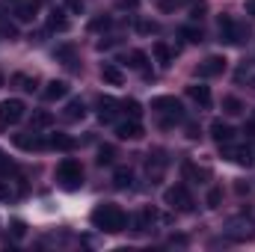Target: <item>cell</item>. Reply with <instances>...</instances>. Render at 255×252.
<instances>
[{
  "instance_id": "obj_1",
  "label": "cell",
  "mask_w": 255,
  "mask_h": 252,
  "mask_svg": "<svg viewBox=\"0 0 255 252\" xmlns=\"http://www.w3.org/2000/svg\"><path fill=\"white\" fill-rule=\"evenodd\" d=\"M92 226L101 229V232H107V235H119V232H125V226H128V214L119 205L104 202V205H98L92 211Z\"/></svg>"
},
{
  "instance_id": "obj_2",
  "label": "cell",
  "mask_w": 255,
  "mask_h": 252,
  "mask_svg": "<svg viewBox=\"0 0 255 252\" xmlns=\"http://www.w3.org/2000/svg\"><path fill=\"white\" fill-rule=\"evenodd\" d=\"M220 39L226 42V45H244L247 39H250V24H241V21H235V18H229V15H220Z\"/></svg>"
},
{
  "instance_id": "obj_3",
  "label": "cell",
  "mask_w": 255,
  "mask_h": 252,
  "mask_svg": "<svg viewBox=\"0 0 255 252\" xmlns=\"http://www.w3.org/2000/svg\"><path fill=\"white\" fill-rule=\"evenodd\" d=\"M151 110L163 113V119H160V125L163 127H172L175 122L184 119V107H181V101L172 98V95H160V98H154V101H151Z\"/></svg>"
},
{
  "instance_id": "obj_4",
  "label": "cell",
  "mask_w": 255,
  "mask_h": 252,
  "mask_svg": "<svg viewBox=\"0 0 255 252\" xmlns=\"http://www.w3.org/2000/svg\"><path fill=\"white\" fill-rule=\"evenodd\" d=\"M57 181H60L63 190H80V184H83V166L74 157H65L63 163L57 166Z\"/></svg>"
},
{
  "instance_id": "obj_5",
  "label": "cell",
  "mask_w": 255,
  "mask_h": 252,
  "mask_svg": "<svg viewBox=\"0 0 255 252\" xmlns=\"http://www.w3.org/2000/svg\"><path fill=\"white\" fill-rule=\"evenodd\" d=\"M223 235H226L229 241H235V244H241V241H250V238L255 235V223L250 220V217H232V220L226 223Z\"/></svg>"
},
{
  "instance_id": "obj_6",
  "label": "cell",
  "mask_w": 255,
  "mask_h": 252,
  "mask_svg": "<svg viewBox=\"0 0 255 252\" xmlns=\"http://www.w3.org/2000/svg\"><path fill=\"white\" fill-rule=\"evenodd\" d=\"M24 101L21 98H6L0 101V130H6L9 125H18L24 119Z\"/></svg>"
},
{
  "instance_id": "obj_7",
  "label": "cell",
  "mask_w": 255,
  "mask_h": 252,
  "mask_svg": "<svg viewBox=\"0 0 255 252\" xmlns=\"http://www.w3.org/2000/svg\"><path fill=\"white\" fill-rule=\"evenodd\" d=\"M220 154L226 157V160H232V163H238V166H253L255 163V151L250 145H232V142H220Z\"/></svg>"
},
{
  "instance_id": "obj_8",
  "label": "cell",
  "mask_w": 255,
  "mask_h": 252,
  "mask_svg": "<svg viewBox=\"0 0 255 252\" xmlns=\"http://www.w3.org/2000/svg\"><path fill=\"white\" fill-rule=\"evenodd\" d=\"M163 205H169L172 211H193V196L187 193L184 184H175V187H166L163 190Z\"/></svg>"
},
{
  "instance_id": "obj_9",
  "label": "cell",
  "mask_w": 255,
  "mask_h": 252,
  "mask_svg": "<svg viewBox=\"0 0 255 252\" xmlns=\"http://www.w3.org/2000/svg\"><path fill=\"white\" fill-rule=\"evenodd\" d=\"M166 166H169V157H166L163 151H151V154H148V160H145V175L151 178V184L163 178Z\"/></svg>"
},
{
  "instance_id": "obj_10",
  "label": "cell",
  "mask_w": 255,
  "mask_h": 252,
  "mask_svg": "<svg viewBox=\"0 0 255 252\" xmlns=\"http://www.w3.org/2000/svg\"><path fill=\"white\" fill-rule=\"evenodd\" d=\"M226 71V57H208V60H202L199 68H196V74L199 77H217V74H223Z\"/></svg>"
},
{
  "instance_id": "obj_11",
  "label": "cell",
  "mask_w": 255,
  "mask_h": 252,
  "mask_svg": "<svg viewBox=\"0 0 255 252\" xmlns=\"http://www.w3.org/2000/svg\"><path fill=\"white\" fill-rule=\"evenodd\" d=\"M12 142L24 151H39V148H48V139H39L36 133H15Z\"/></svg>"
},
{
  "instance_id": "obj_12",
  "label": "cell",
  "mask_w": 255,
  "mask_h": 252,
  "mask_svg": "<svg viewBox=\"0 0 255 252\" xmlns=\"http://www.w3.org/2000/svg\"><path fill=\"white\" fill-rule=\"evenodd\" d=\"M187 95H190L202 110H211V104H214V101H211V89L202 86V83H190V86H187Z\"/></svg>"
},
{
  "instance_id": "obj_13",
  "label": "cell",
  "mask_w": 255,
  "mask_h": 252,
  "mask_svg": "<svg viewBox=\"0 0 255 252\" xmlns=\"http://www.w3.org/2000/svg\"><path fill=\"white\" fill-rule=\"evenodd\" d=\"M211 136L217 142H232L235 139V127L229 125V122H223V119H214L211 122Z\"/></svg>"
},
{
  "instance_id": "obj_14",
  "label": "cell",
  "mask_w": 255,
  "mask_h": 252,
  "mask_svg": "<svg viewBox=\"0 0 255 252\" xmlns=\"http://www.w3.org/2000/svg\"><path fill=\"white\" fill-rule=\"evenodd\" d=\"M145 130H142V125H139V119H128V122H122V125L116 127V136L119 139H139Z\"/></svg>"
},
{
  "instance_id": "obj_15",
  "label": "cell",
  "mask_w": 255,
  "mask_h": 252,
  "mask_svg": "<svg viewBox=\"0 0 255 252\" xmlns=\"http://www.w3.org/2000/svg\"><path fill=\"white\" fill-rule=\"evenodd\" d=\"M101 80L104 83H110V86H122L125 83V74H122V68L113 63H104L101 65Z\"/></svg>"
},
{
  "instance_id": "obj_16",
  "label": "cell",
  "mask_w": 255,
  "mask_h": 252,
  "mask_svg": "<svg viewBox=\"0 0 255 252\" xmlns=\"http://www.w3.org/2000/svg\"><path fill=\"white\" fill-rule=\"evenodd\" d=\"M119 107V101H113V98H98V119L101 122H113L116 119V110Z\"/></svg>"
},
{
  "instance_id": "obj_17",
  "label": "cell",
  "mask_w": 255,
  "mask_h": 252,
  "mask_svg": "<svg viewBox=\"0 0 255 252\" xmlns=\"http://www.w3.org/2000/svg\"><path fill=\"white\" fill-rule=\"evenodd\" d=\"M65 95H68V83H65V80H51V83L45 86V98H48V101H60Z\"/></svg>"
},
{
  "instance_id": "obj_18",
  "label": "cell",
  "mask_w": 255,
  "mask_h": 252,
  "mask_svg": "<svg viewBox=\"0 0 255 252\" xmlns=\"http://www.w3.org/2000/svg\"><path fill=\"white\" fill-rule=\"evenodd\" d=\"M65 122H77V119H83L86 116V104L80 101V98H74V101H68L65 104Z\"/></svg>"
},
{
  "instance_id": "obj_19",
  "label": "cell",
  "mask_w": 255,
  "mask_h": 252,
  "mask_svg": "<svg viewBox=\"0 0 255 252\" xmlns=\"http://www.w3.org/2000/svg\"><path fill=\"white\" fill-rule=\"evenodd\" d=\"M48 148H57V151H71L74 148V139L68 133H51L48 136Z\"/></svg>"
},
{
  "instance_id": "obj_20",
  "label": "cell",
  "mask_w": 255,
  "mask_h": 252,
  "mask_svg": "<svg viewBox=\"0 0 255 252\" xmlns=\"http://www.w3.org/2000/svg\"><path fill=\"white\" fill-rule=\"evenodd\" d=\"M48 30H54V33H65L68 30V18H65L63 9H54L48 15Z\"/></svg>"
},
{
  "instance_id": "obj_21",
  "label": "cell",
  "mask_w": 255,
  "mask_h": 252,
  "mask_svg": "<svg viewBox=\"0 0 255 252\" xmlns=\"http://www.w3.org/2000/svg\"><path fill=\"white\" fill-rule=\"evenodd\" d=\"M51 125H54V113H51V110H33V116H30V127H33V130L51 127Z\"/></svg>"
},
{
  "instance_id": "obj_22",
  "label": "cell",
  "mask_w": 255,
  "mask_h": 252,
  "mask_svg": "<svg viewBox=\"0 0 255 252\" xmlns=\"http://www.w3.org/2000/svg\"><path fill=\"white\" fill-rule=\"evenodd\" d=\"M130 181H133L130 166H119V169L113 172V187H116V190H128V187H130Z\"/></svg>"
},
{
  "instance_id": "obj_23",
  "label": "cell",
  "mask_w": 255,
  "mask_h": 252,
  "mask_svg": "<svg viewBox=\"0 0 255 252\" xmlns=\"http://www.w3.org/2000/svg\"><path fill=\"white\" fill-rule=\"evenodd\" d=\"M36 9H39V0H27V3H21L15 9V18L18 21H33L36 18Z\"/></svg>"
},
{
  "instance_id": "obj_24",
  "label": "cell",
  "mask_w": 255,
  "mask_h": 252,
  "mask_svg": "<svg viewBox=\"0 0 255 252\" xmlns=\"http://www.w3.org/2000/svg\"><path fill=\"white\" fill-rule=\"evenodd\" d=\"M184 175H187L190 181H196V184H202V181H208V178H211V172H208V169L196 166V163H190V160L184 163Z\"/></svg>"
},
{
  "instance_id": "obj_25",
  "label": "cell",
  "mask_w": 255,
  "mask_h": 252,
  "mask_svg": "<svg viewBox=\"0 0 255 252\" xmlns=\"http://www.w3.org/2000/svg\"><path fill=\"white\" fill-rule=\"evenodd\" d=\"M151 51H154V57H157V65H160V68H169V65H172V51H169L163 42H154Z\"/></svg>"
},
{
  "instance_id": "obj_26",
  "label": "cell",
  "mask_w": 255,
  "mask_h": 252,
  "mask_svg": "<svg viewBox=\"0 0 255 252\" xmlns=\"http://www.w3.org/2000/svg\"><path fill=\"white\" fill-rule=\"evenodd\" d=\"M12 86H18L21 92H33L39 83H36V77H30V74H12Z\"/></svg>"
},
{
  "instance_id": "obj_27",
  "label": "cell",
  "mask_w": 255,
  "mask_h": 252,
  "mask_svg": "<svg viewBox=\"0 0 255 252\" xmlns=\"http://www.w3.org/2000/svg\"><path fill=\"white\" fill-rule=\"evenodd\" d=\"M235 80H238V83H244V80H247V83H250V86L255 89V65L244 63L241 68H238V71H235Z\"/></svg>"
},
{
  "instance_id": "obj_28",
  "label": "cell",
  "mask_w": 255,
  "mask_h": 252,
  "mask_svg": "<svg viewBox=\"0 0 255 252\" xmlns=\"http://www.w3.org/2000/svg\"><path fill=\"white\" fill-rule=\"evenodd\" d=\"M223 110H226L229 116H241V113H244V101L235 98V95H226V98H223Z\"/></svg>"
},
{
  "instance_id": "obj_29",
  "label": "cell",
  "mask_w": 255,
  "mask_h": 252,
  "mask_svg": "<svg viewBox=\"0 0 255 252\" xmlns=\"http://www.w3.org/2000/svg\"><path fill=\"white\" fill-rule=\"evenodd\" d=\"M128 65L145 74V65H148V57H145V51H130V54H128Z\"/></svg>"
},
{
  "instance_id": "obj_30",
  "label": "cell",
  "mask_w": 255,
  "mask_h": 252,
  "mask_svg": "<svg viewBox=\"0 0 255 252\" xmlns=\"http://www.w3.org/2000/svg\"><path fill=\"white\" fill-rule=\"evenodd\" d=\"M178 33H181V39H184V42H190V45H199V42L205 39L202 27H181Z\"/></svg>"
},
{
  "instance_id": "obj_31",
  "label": "cell",
  "mask_w": 255,
  "mask_h": 252,
  "mask_svg": "<svg viewBox=\"0 0 255 252\" xmlns=\"http://www.w3.org/2000/svg\"><path fill=\"white\" fill-rule=\"evenodd\" d=\"M136 33H139V36H154V33H160V24L142 18V21H136Z\"/></svg>"
},
{
  "instance_id": "obj_32",
  "label": "cell",
  "mask_w": 255,
  "mask_h": 252,
  "mask_svg": "<svg viewBox=\"0 0 255 252\" xmlns=\"http://www.w3.org/2000/svg\"><path fill=\"white\" fill-rule=\"evenodd\" d=\"M119 107H122V113L130 116V119H139V116H142V107H139V101H133V98H125Z\"/></svg>"
},
{
  "instance_id": "obj_33",
  "label": "cell",
  "mask_w": 255,
  "mask_h": 252,
  "mask_svg": "<svg viewBox=\"0 0 255 252\" xmlns=\"http://www.w3.org/2000/svg\"><path fill=\"white\" fill-rule=\"evenodd\" d=\"M57 60H63L68 68H77V63H74V48H71V45H63V48H57Z\"/></svg>"
},
{
  "instance_id": "obj_34",
  "label": "cell",
  "mask_w": 255,
  "mask_h": 252,
  "mask_svg": "<svg viewBox=\"0 0 255 252\" xmlns=\"http://www.w3.org/2000/svg\"><path fill=\"white\" fill-rule=\"evenodd\" d=\"M113 157H116V148H113V145H101V148H98V166H110Z\"/></svg>"
},
{
  "instance_id": "obj_35",
  "label": "cell",
  "mask_w": 255,
  "mask_h": 252,
  "mask_svg": "<svg viewBox=\"0 0 255 252\" xmlns=\"http://www.w3.org/2000/svg\"><path fill=\"white\" fill-rule=\"evenodd\" d=\"M205 202H208V208H220V202H223V190H220V187H211V190H208V199H205Z\"/></svg>"
},
{
  "instance_id": "obj_36",
  "label": "cell",
  "mask_w": 255,
  "mask_h": 252,
  "mask_svg": "<svg viewBox=\"0 0 255 252\" xmlns=\"http://www.w3.org/2000/svg\"><path fill=\"white\" fill-rule=\"evenodd\" d=\"M187 0H157V6H160V12H175L178 6H184Z\"/></svg>"
},
{
  "instance_id": "obj_37",
  "label": "cell",
  "mask_w": 255,
  "mask_h": 252,
  "mask_svg": "<svg viewBox=\"0 0 255 252\" xmlns=\"http://www.w3.org/2000/svg\"><path fill=\"white\" fill-rule=\"evenodd\" d=\"M110 24H113V21H110L107 15H101V18H92V21H89V30H107Z\"/></svg>"
},
{
  "instance_id": "obj_38",
  "label": "cell",
  "mask_w": 255,
  "mask_h": 252,
  "mask_svg": "<svg viewBox=\"0 0 255 252\" xmlns=\"http://www.w3.org/2000/svg\"><path fill=\"white\" fill-rule=\"evenodd\" d=\"M205 12H208V6H205V3H193L190 18H193V21H202V18H205Z\"/></svg>"
},
{
  "instance_id": "obj_39",
  "label": "cell",
  "mask_w": 255,
  "mask_h": 252,
  "mask_svg": "<svg viewBox=\"0 0 255 252\" xmlns=\"http://www.w3.org/2000/svg\"><path fill=\"white\" fill-rule=\"evenodd\" d=\"M9 229H12V235H15V238H24V235H27V226H24L21 220H15V223H12Z\"/></svg>"
},
{
  "instance_id": "obj_40",
  "label": "cell",
  "mask_w": 255,
  "mask_h": 252,
  "mask_svg": "<svg viewBox=\"0 0 255 252\" xmlns=\"http://www.w3.org/2000/svg\"><path fill=\"white\" fill-rule=\"evenodd\" d=\"M12 169H15V166H12V160H9V157H6V154L0 151V172H3V175H9Z\"/></svg>"
},
{
  "instance_id": "obj_41",
  "label": "cell",
  "mask_w": 255,
  "mask_h": 252,
  "mask_svg": "<svg viewBox=\"0 0 255 252\" xmlns=\"http://www.w3.org/2000/svg\"><path fill=\"white\" fill-rule=\"evenodd\" d=\"M12 196H15V193H12V187H9V181H0V199H3V202H9Z\"/></svg>"
},
{
  "instance_id": "obj_42",
  "label": "cell",
  "mask_w": 255,
  "mask_h": 252,
  "mask_svg": "<svg viewBox=\"0 0 255 252\" xmlns=\"http://www.w3.org/2000/svg\"><path fill=\"white\" fill-rule=\"evenodd\" d=\"M0 36H6V39H15V36H18L15 24H3V27H0Z\"/></svg>"
},
{
  "instance_id": "obj_43",
  "label": "cell",
  "mask_w": 255,
  "mask_h": 252,
  "mask_svg": "<svg viewBox=\"0 0 255 252\" xmlns=\"http://www.w3.org/2000/svg\"><path fill=\"white\" fill-rule=\"evenodd\" d=\"M119 3V9H136L139 6V0H116Z\"/></svg>"
},
{
  "instance_id": "obj_44",
  "label": "cell",
  "mask_w": 255,
  "mask_h": 252,
  "mask_svg": "<svg viewBox=\"0 0 255 252\" xmlns=\"http://www.w3.org/2000/svg\"><path fill=\"white\" fill-rule=\"evenodd\" d=\"M187 136H190V139H199V125L187 122Z\"/></svg>"
},
{
  "instance_id": "obj_45",
  "label": "cell",
  "mask_w": 255,
  "mask_h": 252,
  "mask_svg": "<svg viewBox=\"0 0 255 252\" xmlns=\"http://www.w3.org/2000/svg\"><path fill=\"white\" fill-rule=\"evenodd\" d=\"M68 6H71V12H83V0H68Z\"/></svg>"
},
{
  "instance_id": "obj_46",
  "label": "cell",
  "mask_w": 255,
  "mask_h": 252,
  "mask_svg": "<svg viewBox=\"0 0 255 252\" xmlns=\"http://www.w3.org/2000/svg\"><path fill=\"white\" fill-rule=\"evenodd\" d=\"M244 133H247V136H255V116H253V122H247V127H244Z\"/></svg>"
},
{
  "instance_id": "obj_47",
  "label": "cell",
  "mask_w": 255,
  "mask_h": 252,
  "mask_svg": "<svg viewBox=\"0 0 255 252\" xmlns=\"http://www.w3.org/2000/svg\"><path fill=\"white\" fill-rule=\"evenodd\" d=\"M235 190H238V193L244 196V193H250V184H244V181H238V184H235Z\"/></svg>"
},
{
  "instance_id": "obj_48",
  "label": "cell",
  "mask_w": 255,
  "mask_h": 252,
  "mask_svg": "<svg viewBox=\"0 0 255 252\" xmlns=\"http://www.w3.org/2000/svg\"><path fill=\"white\" fill-rule=\"evenodd\" d=\"M247 12L255 18V0H247Z\"/></svg>"
},
{
  "instance_id": "obj_49",
  "label": "cell",
  "mask_w": 255,
  "mask_h": 252,
  "mask_svg": "<svg viewBox=\"0 0 255 252\" xmlns=\"http://www.w3.org/2000/svg\"><path fill=\"white\" fill-rule=\"evenodd\" d=\"M0 86H3V74H0Z\"/></svg>"
}]
</instances>
